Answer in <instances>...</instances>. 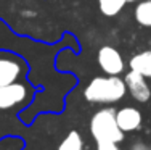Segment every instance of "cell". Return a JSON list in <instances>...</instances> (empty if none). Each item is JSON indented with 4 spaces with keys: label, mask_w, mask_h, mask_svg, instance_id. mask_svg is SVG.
<instances>
[{
    "label": "cell",
    "mask_w": 151,
    "mask_h": 150,
    "mask_svg": "<svg viewBox=\"0 0 151 150\" xmlns=\"http://www.w3.org/2000/svg\"><path fill=\"white\" fill-rule=\"evenodd\" d=\"M127 94L125 81L119 76H96L85 86L84 99L90 103H116Z\"/></svg>",
    "instance_id": "6da1fadb"
},
{
    "label": "cell",
    "mask_w": 151,
    "mask_h": 150,
    "mask_svg": "<svg viewBox=\"0 0 151 150\" xmlns=\"http://www.w3.org/2000/svg\"><path fill=\"white\" fill-rule=\"evenodd\" d=\"M90 133L96 142H114L121 144L124 141V133L117 126L116 110L106 107L101 108L92 116L90 120Z\"/></svg>",
    "instance_id": "7a4b0ae2"
},
{
    "label": "cell",
    "mask_w": 151,
    "mask_h": 150,
    "mask_svg": "<svg viewBox=\"0 0 151 150\" xmlns=\"http://www.w3.org/2000/svg\"><path fill=\"white\" fill-rule=\"evenodd\" d=\"M27 66L23 58L12 52L0 50V86L13 84L26 74Z\"/></svg>",
    "instance_id": "3957f363"
},
{
    "label": "cell",
    "mask_w": 151,
    "mask_h": 150,
    "mask_svg": "<svg viewBox=\"0 0 151 150\" xmlns=\"http://www.w3.org/2000/svg\"><path fill=\"white\" fill-rule=\"evenodd\" d=\"M32 95V89L27 83H16L0 86V110H10L18 105L27 103Z\"/></svg>",
    "instance_id": "277c9868"
},
{
    "label": "cell",
    "mask_w": 151,
    "mask_h": 150,
    "mask_svg": "<svg viewBox=\"0 0 151 150\" xmlns=\"http://www.w3.org/2000/svg\"><path fill=\"white\" fill-rule=\"evenodd\" d=\"M96 62H98V66L101 68V71L106 73L108 76H119L125 70V63L121 52L111 45H103L98 49Z\"/></svg>",
    "instance_id": "5b68a950"
},
{
    "label": "cell",
    "mask_w": 151,
    "mask_h": 150,
    "mask_svg": "<svg viewBox=\"0 0 151 150\" xmlns=\"http://www.w3.org/2000/svg\"><path fill=\"white\" fill-rule=\"evenodd\" d=\"M124 81H125V86H127L129 94H130L137 102L145 103L151 99V89H150L148 83H146V78L143 76V74L130 70L124 76Z\"/></svg>",
    "instance_id": "8992f818"
},
{
    "label": "cell",
    "mask_w": 151,
    "mask_h": 150,
    "mask_svg": "<svg viewBox=\"0 0 151 150\" xmlns=\"http://www.w3.org/2000/svg\"><path fill=\"white\" fill-rule=\"evenodd\" d=\"M116 121L122 133H134L140 129L143 123L142 112L135 107H124L121 110H116Z\"/></svg>",
    "instance_id": "52a82bcc"
},
{
    "label": "cell",
    "mask_w": 151,
    "mask_h": 150,
    "mask_svg": "<svg viewBox=\"0 0 151 150\" xmlns=\"http://www.w3.org/2000/svg\"><path fill=\"white\" fill-rule=\"evenodd\" d=\"M129 66H130V70L143 74L145 78H151V50H145V52H140L135 57H132Z\"/></svg>",
    "instance_id": "ba28073f"
},
{
    "label": "cell",
    "mask_w": 151,
    "mask_h": 150,
    "mask_svg": "<svg viewBox=\"0 0 151 150\" xmlns=\"http://www.w3.org/2000/svg\"><path fill=\"white\" fill-rule=\"evenodd\" d=\"M134 16L140 26L151 29V0H140V3L134 10Z\"/></svg>",
    "instance_id": "9c48e42d"
},
{
    "label": "cell",
    "mask_w": 151,
    "mask_h": 150,
    "mask_svg": "<svg viewBox=\"0 0 151 150\" xmlns=\"http://www.w3.org/2000/svg\"><path fill=\"white\" fill-rule=\"evenodd\" d=\"M58 150H84V139H82L81 133L76 129L69 131L58 145Z\"/></svg>",
    "instance_id": "30bf717a"
},
{
    "label": "cell",
    "mask_w": 151,
    "mask_h": 150,
    "mask_svg": "<svg viewBox=\"0 0 151 150\" xmlns=\"http://www.w3.org/2000/svg\"><path fill=\"white\" fill-rule=\"evenodd\" d=\"M125 0H98V8L105 16H116L121 13V10L125 7Z\"/></svg>",
    "instance_id": "8fae6325"
},
{
    "label": "cell",
    "mask_w": 151,
    "mask_h": 150,
    "mask_svg": "<svg viewBox=\"0 0 151 150\" xmlns=\"http://www.w3.org/2000/svg\"><path fill=\"white\" fill-rule=\"evenodd\" d=\"M96 150H122L114 142H96Z\"/></svg>",
    "instance_id": "7c38bea8"
},
{
    "label": "cell",
    "mask_w": 151,
    "mask_h": 150,
    "mask_svg": "<svg viewBox=\"0 0 151 150\" xmlns=\"http://www.w3.org/2000/svg\"><path fill=\"white\" fill-rule=\"evenodd\" d=\"M130 150H151V145L145 144V142H142V141H137L130 145Z\"/></svg>",
    "instance_id": "4fadbf2b"
},
{
    "label": "cell",
    "mask_w": 151,
    "mask_h": 150,
    "mask_svg": "<svg viewBox=\"0 0 151 150\" xmlns=\"http://www.w3.org/2000/svg\"><path fill=\"white\" fill-rule=\"evenodd\" d=\"M125 2H127V3H130V2H137V0H125Z\"/></svg>",
    "instance_id": "5bb4252c"
}]
</instances>
